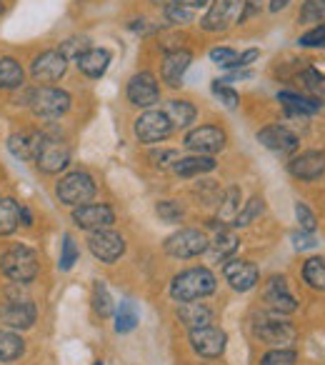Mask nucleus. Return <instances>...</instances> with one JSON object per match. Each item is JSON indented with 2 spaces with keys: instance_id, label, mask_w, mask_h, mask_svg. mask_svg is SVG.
Listing matches in <instances>:
<instances>
[{
  "instance_id": "obj_34",
  "label": "nucleus",
  "mask_w": 325,
  "mask_h": 365,
  "mask_svg": "<svg viewBox=\"0 0 325 365\" xmlns=\"http://www.w3.org/2000/svg\"><path fill=\"white\" fill-rule=\"evenodd\" d=\"M303 280L308 288L325 293V260L323 258H308L303 265Z\"/></svg>"
},
{
  "instance_id": "obj_6",
  "label": "nucleus",
  "mask_w": 325,
  "mask_h": 365,
  "mask_svg": "<svg viewBox=\"0 0 325 365\" xmlns=\"http://www.w3.org/2000/svg\"><path fill=\"white\" fill-rule=\"evenodd\" d=\"M210 240L203 230L198 228H180L175 230L173 235L165 238L162 243V250L170 255V258H178V260H190V258H198L208 250Z\"/></svg>"
},
{
  "instance_id": "obj_44",
  "label": "nucleus",
  "mask_w": 325,
  "mask_h": 365,
  "mask_svg": "<svg viewBox=\"0 0 325 365\" xmlns=\"http://www.w3.org/2000/svg\"><path fill=\"white\" fill-rule=\"evenodd\" d=\"M298 43L303 48H325V23H318L310 31H305L303 36L298 38Z\"/></svg>"
},
{
  "instance_id": "obj_23",
  "label": "nucleus",
  "mask_w": 325,
  "mask_h": 365,
  "mask_svg": "<svg viewBox=\"0 0 325 365\" xmlns=\"http://www.w3.org/2000/svg\"><path fill=\"white\" fill-rule=\"evenodd\" d=\"M110 51H105V48H88L86 53H81V56L76 58V66L78 71L83 73L86 78H103L108 73V68H110Z\"/></svg>"
},
{
  "instance_id": "obj_3",
  "label": "nucleus",
  "mask_w": 325,
  "mask_h": 365,
  "mask_svg": "<svg viewBox=\"0 0 325 365\" xmlns=\"http://www.w3.org/2000/svg\"><path fill=\"white\" fill-rule=\"evenodd\" d=\"M26 106L33 110L36 118H61L71 110L73 98L68 91L56 86H41L36 91H28Z\"/></svg>"
},
{
  "instance_id": "obj_8",
  "label": "nucleus",
  "mask_w": 325,
  "mask_h": 365,
  "mask_svg": "<svg viewBox=\"0 0 325 365\" xmlns=\"http://www.w3.org/2000/svg\"><path fill=\"white\" fill-rule=\"evenodd\" d=\"M173 130L175 128H173V123H170V118L165 115V110H145L133 123V133H135L138 140L145 143V145H155V143L168 140Z\"/></svg>"
},
{
  "instance_id": "obj_25",
  "label": "nucleus",
  "mask_w": 325,
  "mask_h": 365,
  "mask_svg": "<svg viewBox=\"0 0 325 365\" xmlns=\"http://www.w3.org/2000/svg\"><path fill=\"white\" fill-rule=\"evenodd\" d=\"M278 103L285 108L288 115H313V113H318L323 108L310 96H303V93L295 91H278Z\"/></svg>"
},
{
  "instance_id": "obj_20",
  "label": "nucleus",
  "mask_w": 325,
  "mask_h": 365,
  "mask_svg": "<svg viewBox=\"0 0 325 365\" xmlns=\"http://www.w3.org/2000/svg\"><path fill=\"white\" fill-rule=\"evenodd\" d=\"M190 63H193V53L185 51V48H178V51L165 53L160 66V78L168 88H180L183 86V78L188 73Z\"/></svg>"
},
{
  "instance_id": "obj_13",
  "label": "nucleus",
  "mask_w": 325,
  "mask_h": 365,
  "mask_svg": "<svg viewBox=\"0 0 325 365\" xmlns=\"http://www.w3.org/2000/svg\"><path fill=\"white\" fill-rule=\"evenodd\" d=\"M88 248H91V253L96 255L100 263L110 265V263H115V260H120L123 253H125V238L110 228L96 230V233H91V238H88Z\"/></svg>"
},
{
  "instance_id": "obj_43",
  "label": "nucleus",
  "mask_w": 325,
  "mask_h": 365,
  "mask_svg": "<svg viewBox=\"0 0 325 365\" xmlns=\"http://www.w3.org/2000/svg\"><path fill=\"white\" fill-rule=\"evenodd\" d=\"M210 61L223 68V71H235V66H238V53H235L233 48H213V51H210Z\"/></svg>"
},
{
  "instance_id": "obj_11",
  "label": "nucleus",
  "mask_w": 325,
  "mask_h": 365,
  "mask_svg": "<svg viewBox=\"0 0 325 365\" xmlns=\"http://www.w3.org/2000/svg\"><path fill=\"white\" fill-rule=\"evenodd\" d=\"M128 103L135 108H153L155 103H160V83L153 76L150 71L135 73V76L128 81L125 88Z\"/></svg>"
},
{
  "instance_id": "obj_36",
  "label": "nucleus",
  "mask_w": 325,
  "mask_h": 365,
  "mask_svg": "<svg viewBox=\"0 0 325 365\" xmlns=\"http://www.w3.org/2000/svg\"><path fill=\"white\" fill-rule=\"evenodd\" d=\"M93 310H96V315H100V318H110V315L115 313L110 290H108V285L103 283V280H98V283L93 285Z\"/></svg>"
},
{
  "instance_id": "obj_4",
  "label": "nucleus",
  "mask_w": 325,
  "mask_h": 365,
  "mask_svg": "<svg viewBox=\"0 0 325 365\" xmlns=\"http://www.w3.org/2000/svg\"><path fill=\"white\" fill-rule=\"evenodd\" d=\"M0 270L16 283H33L38 278V253L28 245H13L0 255Z\"/></svg>"
},
{
  "instance_id": "obj_46",
  "label": "nucleus",
  "mask_w": 325,
  "mask_h": 365,
  "mask_svg": "<svg viewBox=\"0 0 325 365\" xmlns=\"http://www.w3.org/2000/svg\"><path fill=\"white\" fill-rule=\"evenodd\" d=\"M88 43H91V41H88L86 36H81V38H78V36L76 38H68V41L61 46V53L68 58V61H76V58L81 56V53H86L88 48H91Z\"/></svg>"
},
{
  "instance_id": "obj_1",
  "label": "nucleus",
  "mask_w": 325,
  "mask_h": 365,
  "mask_svg": "<svg viewBox=\"0 0 325 365\" xmlns=\"http://www.w3.org/2000/svg\"><path fill=\"white\" fill-rule=\"evenodd\" d=\"M218 288L213 270L208 268H188L178 273L170 283V298L175 303H193V300L208 298Z\"/></svg>"
},
{
  "instance_id": "obj_7",
  "label": "nucleus",
  "mask_w": 325,
  "mask_h": 365,
  "mask_svg": "<svg viewBox=\"0 0 325 365\" xmlns=\"http://www.w3.org/2000/svg\"><path fill=\"white\" fill-rule=\"evenodd\" d=\"M245 0H213L203 18H200V28L205 33H225L240 23L243 18Z\"/></svg>"
},
{
  "instance_id": "obj_42",
  "label": "nucleus",
  "mask_w": 325,
  "mask_h": 365,
  "mask_svg": "<svg viewBox=\"0 0 325 365\" xmlns=\"http://www.w3.org/2000/svg\"><path fill=\"white\" fill-rule=\"evenodd\" d=\"M162 13H165V21L173 23V26H188V23H193V11L178 6L173 0H170L168 6H162Z\"/></svg>"
},
{
  "instance_id": "obj_57",
  "label": "nucleus",
  "mask_w": 325,
  "mask_h": 365,
  "mask_svg": "<svg viewBox=\"0 0 325 365\" xmlns=\"http://www.w3.org/2000/svg\"><path fill=\"white\" fill-rule=\"evenodd\" d=\"M96 365H105V363H103V360H98V363Z\"/></svg>"
},
{
  "instance_id": "obj_45",
  "label": "nucleus",
  "mask_w": 325,
  "mask_h": 365,
  "mask_svg": "<svg viewBox=\"0 0 325 365\" xmlns=\"http://www.w3.org/2000/svg\"><path fill=\"white\" fill-rule=\"evenodd\" d=\"M295 218H298L300 223V230L303 233H315V228H318V220H315V213L308 208L305 203H295Z\"/></svg>"
},
{
  "instance_id": "obj_16",
  "label": "nucleus",
  "mask_w": 325,
  "mask_h": 365,
  "mask_svg": "<svg viewBox=\"0 0 325 365\" xmlns=\"http://www.w3.org/2000/svg\"><path fill=\"white\" fill-rule=\"evenodd\" d=\"M288 173L303 182L320 180L325 175V150H303L300 155L290 158Z\"/></svg>"
},
{
  "instance_id": "obj_5",
  "label": "nucleus",
  "mask_w": 325,
  "mask_h": 365,
  "mask_svg": "<svg viewBox=\"0 0 325 365\" xmlns=\"http://www.w3.org/2000/svg\"><path fill=\"white\" fill-rule=\"evenodd\" d=\"M96 190H98L96 180H93V175L86 170L68 173L56 185V195L61 198V203L71 205V208H78V205H86L88 200H93Z\"/></svg>"
},
{
  "instance_id": "obj_41",
  "label": "nucleus",
  "mask_w": 325,
  "mask_h": 365,
  "mask_svg": "<svg viewBox=\"0 0 325 365\" xmlns=\"http://www.w3.org/2000/svg\"><path fill=\"white\" fill-rule=\"evenodd\" d=\"M78 255H81V250H78V245H76V240H73V235H63L61 260H58V268H61V270H71L73 265L78 263Z\"/></svg>"
},
{
  "instance_id": "obj_54",
  "label": "nucleus",
  "mask_w": 325,
  "mask_h": 365,
  "mask_svg": "<svg viewBox=\"0 0 325 365\" xmlns=\"http://www.w3.org/2000/svg\"><path fill=\"white\" fill-rule=\"evenodd\" d=\"M21 223L28 225V228L33 225V215H31V210H28L26 205H21Z\"/></svg>"
},
{
  "instance_id": "obj_9",
  "label": "nucleus",
  "mask_w": 325,
  "mask_h": 365,
  "mask_svg": "<svg viewBox=\"0 0 325 365\" xmlns=\"http://www.w3.org/2000/svg\"><path fill=\"white\" fill-rule=\"evenodd\" d=\"M228 143V135H225L223 128L218 125H198L190 128L183 138V145L188 148L195 155H215L220 153Z\"/></svg>"
},
{
  "instance_id": "obj_38",
  "label": "nucleus",
  "mask_w": 325,
  "mask_h": 365,
  "mask_svg": "<svg viewBox=\"0 0 325 365\" xmlns=\"http://www.w3.org/2000/svg\"><path fill=\"white\" fill-rule=\"evenodd\" d=\"M300 23H325V0H305L300 8Z\"/></svg>"
},
{
  "instance_id": "obj_22",
  "label": "nucleus",
  "mask_w": 325,
  "mask_h": 365,
  "mask_svg": "<svg viewBox=\"0 0 325 365\" xmlns=\"http://www.w3.org/2000/svg\"><path fill=\"white\" fill-rule=\"evenodd\" d=\"M43 133L41 130H21V133H13L8 138V150H11L13 158L18 160H33L36 163V155L41 150V143H43Z\"/></svg>"
},
{
  "instance_id": "obj_14",
  "label": "nucleus",
  "mask_w": 325,
  "mask_h": 365,
  "mask_svg": "<svg viewBox=\"0 0 325 365\" xmlns=\"http://www.w3.org/2000/svg\"><path fill=\"white\" fill-rule=\"evenodd\" d=\"M68 58L61 51H43L33 58L31 76L36 83H58L68 73Z\"/></svg>"
},
{
  "instance_id": "obj_19",
  "label": "nucleus",
  "mask_w": 325,
  "mask_h": 365,
  "mask_svg": "<svg viewBox=\"0 0 325 365\" xmlns=\"http://www.w3.org/2000/svg\"><path fill=\"white\" fill-rule=\"evenodd\" d=\"M223 275H225V280H228L230 288L238 290V293L253 290L260 280L258 265L250 263V260H228V263L223 265Z\"/></svg>"
},
{
  "instance_id": "obj_21",
  "label": "nucleus",
  "mask_w": 325,
  "mask_h": 365,
  "mask_svg": "<svg viewBox=\"0 0 325 365\" xmlns=\"http://www.w3.org/2000/svg\"><path fill=\"white\" fill-rule=\"evenodd\" d=\"M38 318V310L31 300H11L0 308V320L8 325V328H16V330H26L33 328Z\"/></svg>"
},
{
  "instance_id": "obj_35",
  "label": "nucleus",
  "mask_w": 325,
  "mask_h": 365,
  "mask_svg": "<svg viewBox=\"0 0 325 365\" xmlns=\"http://www.w3.org/2000/svg\"><path fill=\"white\" fill-rule=\"evenodd\" d=\"M138 320H140V313H138L135 303L123 300L115 308V333H130V330H135Z\"/></svg>"
},
{
  "instance_id": "obj_12",
  "label": "nucleus",
  "mask_w": 325,
  "mask_h": 365,
  "mask_svg": "<svg viewBox=\"0 0 325 365\" xmlns=\"http://www.w3.org/2000/svg\"><path fill=\"white\" fill-rule=\"evenodd\" d=\"M190 348L200 358H220L225 353V345H228V335L225 330L215 328V325H205V328H195L188 335Z\"/></svg>"
},
{
  "instance_id": "obj_33",
  "label": "nucleus",
  "mask_w": 325,
  "mask_h": 365,
  "mask_svg": "<svg viewBox=\"0 0 325 365\" xmlns=\"http://www.w3.org/2000/svg\"><path fill=\"white\" fill-rule=\"evenodd\" d=\"M238 235L235 233H230V230H220L218 235L213 238V243L208 245V250L213 253V258L215 260H225V258H230V255L238 250Z\"/></svg>"
},
{
  "instance_id": "obj_10",
  "label": "nucleus",
  "mask_w": 325,
  "mask_h": 365,
  "mask_svg": "<svg viewBox=\"0 0 325 365\" xmlns=\"http://www.w3.org/2000/svg\"><path fill=\"white\" fill-rule=\"evenodd\" d=\"M38 170L48 173V175H56V173L66 170L71 165V145L63 143L61 138L46 135L41 143V150L36 155Z\"/></svg>"
},
{
  "instance_id": "obj_26",
  "label": "nucleus",
  "mask_w": 325,
  "mask_h": 365,
  "mask_svg": "<svg viewBox=\"0 0 325 365\" xmlns=\"http://www.w3.org/2000/svg\"><path fill=\"white\" fill-rule=\"evenodd\" d=\"M213 308H208L205 303H183L178 308V320L185 325L188 330H195V328H205V325L213 323Z\"/></svg>"
},
{
  "instance_id": "obj_40",
  "label": "nucleus",
  "mask_w": 325,
  "mask_h": 365,
  "mask_svg": "<svg viewBox=\"0 0 325 365\" xmlns=\"http://www.w3.org/2000/svg\"><path fill=\"white\" fill-rule=\"evenodd\" d=\"M155 213L160 215V220L165 223H180L185 218V208L178 203V200H160L155 205Z\"/></svg>"
},
{
  "instance_id": "obj_17",
  "label": "nucleus",
  "mask_w": 325,
  "mask_h": 365,
  "mask_svg": "<svg viewBox=\"0 0 325 365\" xmlns=\"http://www.w3.org/2000/svg\"><path fill=\"white\" fill-rule=\"evenodd\" d=\"M258 140L263 143L268 150L278 153V155H293V153L300 148V138L295 135L290 128L278 125V123L260 128V130H258Z\"/></svg>"
},
{
  "instance_id": "obj_51",
  "label": "nucleus",
  "mask_w": 325,
  "mask_h": 365,
  "mask_svg": "<svg viewBox=\"0 0 325 365\" xmlns=\"http://www.w3.org/2000/svg\"><path fill=\"white\" fill-rule=\"evenodd\" d=\"M260 8H263V0H245V8H243V18H240V23L248 21V18L258 16Z\"/></svg>"
},
{
  "instance_id": "obj_28",
  "label": "nucleus",
  "mask_w": 325,
  "mask_h": 365,
  "mask_svg": "<svg viewBox=\"0 0 325 365\" xmlns=\"http://www.w3.org/2000/svg\"><path fill=\"white\" fill-rule=\"evenodd\" d=\"M26 83V71L16 58H0V91H16Z\"/></svg>"
},
{
  "instance_id": "obj_53",
  "label": "nucleus",
  "mask_w": 325,
  "mask_h": 365,
  "mask_svg": "<svg viewBox=\"0 0 325 365\" xmlns=\"http://www.w3.org/2000/svg\"><path fill=\"white\" fill-rule=\"evenodd\" d=\"M288 6H290V0H270V13H280Z\"/></svg>"
},
{
  "instance_id": "obj_56",
  "label": "nucleus",
  "mask_w": 325,
  "mask_h": 365,
  "mask_svg": "<svg viewBox=\"0 0 325 365\" xmlns=\"http://www.w3.org/2000/svg\"><path fill=\"white\" fill-rule=\"evenodd\" d=\"M3 11H6V6H3V0H0V13H3Z\"/></svg>"
},
{
  "instance_id": "obj_48",
  "label": "nucleus",
  "mask_w": 325,
  "mask_h": 365,
  "mask_svg": "<svg viewBox=\"0 0 325 365\" xmlns=\"http://www.w3.org/2000/svg\"><path fill=\"white\" fill-rule=\"evenodd\" d=\"M178 158H180V153L170 150V148H160V150L150 153V160H153V165H155V168H168V165L173 168Z\"/></svg>"
},
{
  "instance_id": "obj_32",
  "label": "nucleus",
  "mask_w": 325,
  "mask_h": 365,
  "mask_svg": "<svg viewBox=\"0 0 325 365\" xmlns=\"http://www.w3.org/2000/svg\"><path fill=\"white\" fill-rule=\"evenodd\" d=\"M240 200H243V193H240L238 185H230L225 190V195L220 198V205H218V220L220 223H228L233 220L235 223V215L240 213Z\"/></svg>"
},
{
  "instance_id": "obj_37",
  "label": "nucleus",
  "mask_w": 325,
  "mask_h": 365,
  "mask_svg": "<svg viewBox=\"0 0 325 365\" xmlns=\"http://www.w3.org/2000/svg\"><path fill=\"white\" fill-rule=\"evenodd\" d=\"M265 210V200L260 198V195H253V198L248 200V203H243V208H240V213L235 215V223L238 228H243V225H250L258 215H263Z\"/></svg>"
},
{
  "instance_id": "obj_15",
  "label": "nucleus",
  "mask_w": 325,
  "mask_h": 365,
  "mask_svg": "<svg viewBox=\"0 0 325 365\" xmlns=\"http://www.w3.org/2000/svg\"><path fill=\"white\" fill-rule=\"evenodd\" d=\"M73 223L78 225L81 230H105L115 223V213H113L110 205L105 203H86L73 208Z\"/></svg>"
},
{
  "instance_id": "obj_55",
  "label": "nucleus",
  "mask_w": 325,
  "mask_h": 365,
  "mask_svg": "<svg viewBox=\"0 0 325 365\" xmlns=\"http://www.w3.org/2000/svg\"><path fill=\"white\" fill-rule=\"evenodd\" d=\"M150 3H155V6H160V3L162 6H168V0H150Z\"/></svg>"
},
{
  "instance_id": "obj_49",
  "label": "nucleus",
  "mask_w": 325,
  "mask_h": 365,
  "mask_svg": "<svg viewBox=\"0 0 325 365\" xmlns=\"http://www.w3.org/2000/svg\"><path fill=\"white\" fill-rule=\"evenodd\" d=\"M258 56H260L258 48H250V51L240 53V56H238V66H235V71H248V68L253 66L255 61H258Z\"/></svg>"
},
{
  "instance_id": "obj_27",
  "label": "nucleus",
  "mask_w": 325,
  "mask_h": 365,
  "mask_svg": "<svg viewBox=\"0 0 325 365\" xmlns=\"http://www.w3.org/2000/svg\"><path fill=\"white\" fill-rule=\"evenodd\" d=\"M298 83L303 86L305 96H310L313 101H318L320 106H325V73L318 68L308 66L298 73Z\"/></svg>"
},
{
  "instance_id": "obj_39",
  "label": "nucleus",
  "mask_w": 325,
  "mask_h": 365,
  "mask_svg": "<svg viewBox=\"0 0 325 365\" xmlns=\"http://www.w3.org/2000/svg\"><path fill=\"white\" fill-rule=\"evenodd\" d=\"M298 353L293 348H273L260 358V365H295Z\"/></svg>"
},
{
  "instance_id": "obj_24",
  "label": "nucleus",
  "mask_w": 325,
  "mask_h": 365,
  "mask_svg": "<svg viewBox=\"0 0 325 365\" xmlns=\"http://www.w3.org/2000/svg\"><path fill=\"white\" fill-rule=\"evenodd\" d=\"M215 158L213 155H185V158H178L173 165V173L180 178H200L205 173H213L215 170Z\"/></svg>"
},
{
  "instance_id": "obj_18",
  "label": "nucleus",
  "mask_w": 325,
  "mask_h": 365,
  "mask_svg": "<svg viewBox=\"0 0 325 365\" xmlns=\"http://www.w3.org/2000/svg\"><path fill=\"white\" fill-rule=\"evenodd\" d=\"M263 298H265V303L270 305V310H275V313H280V315H290L298 310V300L290 293L288 280H285L283 275L268 278V283H265V288H263Z\"/></svg>"
},
{
  "instance_id": "obj_50",
  "label": "nucleus",
  "mask_w": 325,
  "mask_h": 365,
  "mask_svg": "<svg viewBox=\"0 0 325 365\" xmlns=\"http://www.w3.org/2000/svg\"><path fill=\"white\" fill-rule=\"evenodd\" d=\"M293 243H295V250H310V248H315L313 233H303V230L293 235Z\"/></svg>"
},
{
  "instance_id": "obj_31",
  "label": "nucleus",
  "mask_w": 325,
  "mask_h": 365,
  "mask_svg": "<svg viewBox=\"0 0 325 365\" xmlns=\"http://www.w3.org/2000/svg\"><path fill=\"white\" fill-rule=\"evenodd\" d=\"M26 353V343L21 335L11 330H0V363H13Z\"/></svg>"
},
{
  "instance_id": "obj_47",
  "label": "nucleus",
  "mask_w": 325,
  "mask_h": 365,
  "mask_svg": "<svg viewBox=\"0 0 325 365\" xmlns=\"http://www.w3.org/2000/svg\"><path fill=\"white\" fill-rule=\"evenodd\" d=\"M213 93L220 98V103H223L225 108H230V110H235V108H238L240 96L230 86H225V83H220V81H213Z\"/></svg>"
},
{
  "instance_id": "obj_2",
  "label": "nucleus",
  "mask_w": 325,
  "mask_h": 365,
  "mask_svg": "<svg viewBox=\"0 0 325 365\" xmlns=\"http://www.w3.org/2000/svg\"><path fill=\"white\" fill-rule=\"evenodd\" d=\"M253 335L260 343L270 345V348H290L298 340V330L290 320H285L280 313L270 310V313H258L253 318Z\"/></svg>"
},
{
  "instance_id": "obj_30",
  "label": "nucleus",
  "mask_w": 325,
  "mask_h": 365,
  "mask_svg": "<svg viewBox=\"0 0 325 365\" xmlns=\"http://www.w3.org/2000/svg\"><path fill=\"white\" fill-rule=\"evenodd\" d=\"M21 225V203L13 198H0V235H11Z\"/></svg>"
},
{
  "instance_id": "obj_52",
  "label": "nucleus",
  "mask_w": 325,
  "mask_h": 365,
  "mask_svg": "<svg viewBox=\"0 0 325 365\" xmlns=\"http://www.w3.org/2000/svg\"><path fill=\"white\" fill-rule=\"evenodd\" d=\"M173 3H178V6H183V8H190V11H195V8L208 6L210 0H173Z\"/></svg>"
},
{
  "instance_id": "obj_29",
  "label": "nucleus",
  "mask_w": 325,
  "mask_h": 365,
  "mask_svg": "<svg viewBox=\"0 0 325 365\" xmlns=\"http://www.w3.org/2000/svg\"><path fill=\"white\" fill-rule=\"evenodd\" d=\"M165 115L170 118L173 128H190L195 123V118H198V108L190 101H178L175 98V101H170L165 106Z\"/></svg>"
}]
</instances>
